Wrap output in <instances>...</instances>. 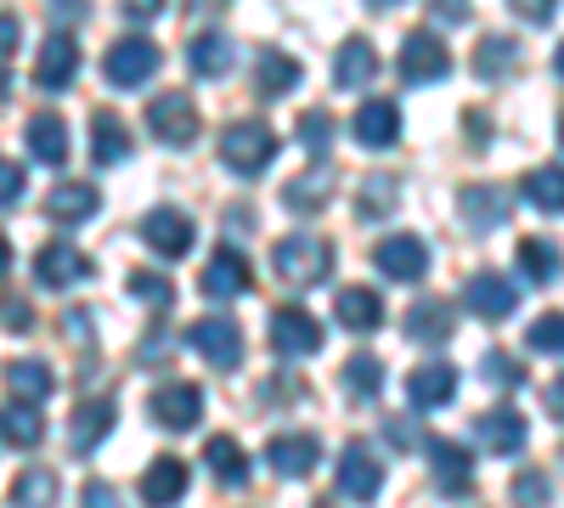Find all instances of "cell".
Instances as JSON below:
<instances>
[{
    "label": "cell",
    "instance_id": "1",
    "mask_svg": "<svg viewBox=\"0 0 564 508\" xmlns=\"http://www.w3.org/2000/svg\"><path fill=\"white\" fill-rule=\"evenodd\" d=\"M271 271L282 277V283H294V289H311V283H322V277L334 271V249H327L322 238H311V233L276 238L271 244Z\"/></svg>",
    "mask_w": 564,
    "mask_h": 508
},
{
    "label": "cell",
    "instance_id": "2",
    "mask_svg": "<svg viewBox=\"0 0 564 508\" xmlns=\"http://www.w3.org/2000/svg\"><path fill=\"white\" fill-rule=\"evenodd\" d=\"M276 130L271 125H260V119H238V125H226V136H220V164L231 170V175H260L271 159H276Z\"/></svg>",
    "mask_w": 564,
    "mask_h": 508
},
{
    "label": "cell",
    "instance_id": "3",
    "mask_svg": "<svg viewBox=\"0 0 564 508\" xmlns=\"http://www.w3.org/2000/svg\"><path fill=\"white\" fill-rule=\"evenodd\" d=\"M186 345H193L209 367H220V374H231V367H243V328L226 316H204L186 328Z\"/></svg>",
    "mask_w": 564,
    "mask_h": 508
},
{
    "label": "cell",
    "instance_id": "4",
    "mask_svg": "<svg viewBox=\"0 0 564 508\" xmlns=\"http://www.w3.org/2000/svg\"><path fill=\"white\" fill-rule=\"evenodd\" d=\"M148 130L164 148H193L198 142V102L181 97V90H164V97H153V108H148Z\"/></svg>",
    "mask_w": 564,
    "mask_h": 508
},
{
    "label": "cell",
    "instance_id": "5",
    "mask_svg": "<svg viewBox=\"0 0 564 508\" xmlns=\"http://www.w3.org/2000/svg\"><path fill=\"white\" fill-rule=\"evenodd\" d=\"M265 334H271V350L276 356H316L322 339H327L322 322L311 311H300V305H276L271 322H265Z\"/></svg>",
    "mask_w": 564,
    "mask_h": 508
},
{
    "label": "cell",
    "instance_id": "6",
    "mask_svg": "<svg viewBox=\"0 0 564 508\" xmlns=\"http://www.w3.org/2000/svg\"><path fill=\"white\" fill-rule=\"evenodd\" d=\"M441 74H452V52H446V40L435 29H412L401 40V79L412 85H435Z\"/></svg>",
    "mask_w": 564,
    "mask_h": 508
},
{
    "label": "cell",
    "instance_id": "7",
    "mask_svg": "<svg viewBox=\"0 0 564 508\" xmlns=\"http://www.w3.org/2000/svg\"><path fill=\"white\" fill-rule=\"evenodd\" d=\"M102 74H108V85H119V90L148 85V79L159 74V45H153V40H141V34L119 40L113 52L102 57Z\"/></svg>",
    "mask_w": 564,
    "mask_h": 508
},
{
    "label": "cell",
    "instance_id": "8",
    "mask_svg": "<svg viewBox=\"0 0 564 508\" xmlns=\"http://www.w3.org/2000/svg\"><path fill=\"white\" fill-rule=\"evenodd\" d=\"M74 74H79V40H74L68 29L45 34L40 57H34V85H40V90H68Z\"/></svg>",
    "mask_w": 564,
    "mask_h": 508
},
{
    "label": "cell",
    "instance_id": "9",
    "mask_svg": "<svg viewBox=\"0 0 564 508\" xmlns=\"http://www.w3.org/2000/svg\"><path fill=\"white\" fill-rule=\"evenodd\" d=\"M193 238H198V226L181 209H148L141 215V244H148L153 255H164V260H181L186 249H193Z\"/></svg>",
    "mask_w": 564,
    "mask_h": 508
},
{
    "label": "cell",
    "instance_id": "10",
    "mask_svg": "<svg viewBox=\"0 0 564 508\" xmlns=\"http://www.w3.org/2000/svg\"><path fill=\"white\" fill-rule=\"evenodd\" d=\"M372 260H379V271L395 277V283H417V277L430 271V244L412 238V233H395V238H384L379 249H372Z\"/></svg>",
    "mask_w": 564,
    "mask_h": 508
},
{
    "label": "cell",
    "instance_id": "11",
    "mask_svg": "<svg viewBox=\"0 0 564 508\" xmlns=\"http://www.w3.org/2000/svg\"><path fill=\"white\" fill-rule=\"evenodd\" d=\"M34 277H40L45 289H74V283H85V277H90V255H79L74 244H45L34 255Z\"/></svg>",
    "mask_w": 564,
    "mask_h": 508
},
{
    "label": "cell",
    "instance_id": "12",
    "mask_svg": "<svg viewBox=\"0 0 564 508\" xmlns=\"http://www.w3.org/2000/svg\"><path fill=\"white\" fill-rule=\"evenodd\" d=\"M463 300H468V311L486 316V322H502V316H513V305H520L513 283H508V277H497V271H475V277H468Z\"/></svg>",
    "mask_w": 564,
    "mask_h": 508
},
{
    "label": "cell",
    "instance_id": "13",
    "mask_svg": "<svg viewBox=\"0 0 564 508\" xmlns=\"http://www.w3.org/2000/svg\"><path fill=\"white\" fill-rule=\"evenodd\" d=\"M384 486V469H379V457H372L367 446H345L339 452V491L350 502H372Z\"/></svg>",
    "mask_w": 564,
    "mask_h": 508
},
{
    "label": "cell",
    "instance_id": "14",
    "mask_svg": "<svg viewBox=\"0 0 564 508\" xmlns=\"http://www.w3.org/2000/svg\"><path fill=\"white\" fill-rule=\"evenodd\" d=\"M186 486H193V469L181 464V457H153L148 475H141V502L148 508H170L186 497Z\"/></svg>",
    "mask_w": 564,
    "mask_h": 508
},
{
    "label": "cell",
    "instance_id": "15",
    "mask_svg": "<svg viewBox=\"0 0 564 508\" xmlns=\"http://www.w3.org/2000/svg\"><path fill=\"white\" fill-rule=\"evenodd\" d=\"M316 457H322V441H316V435H271V441H265V464H271L282 480L311 475Z\"/></svg>",
    "mask_w": 564,
    "mask_h": 508
},
{
    "label": "cell",
    "instance_id": "16",
    "mask_svg": "<svg viewBox=\"0 0 564 508\" xmlns=\"http://www.w3.org/2000/svg\"><path fill=\"white\" fill-rule=\"evenodd\" d=\"M153 419L164 430H193L204 419V390L198 385H164V390H153Z\"/></svg>",
    "mask_w": 564,
    "mask_h": 508
},
{
    "label": "cell",
    "instance_id": "17",
    "mask_svg": "<svg viewBox=\"0 0 564 508\" xmlns=\"http://www.w3.org/2000/svg\"><path fill=\"white\" fill-rule=\"evenodd\" d=\"M452 328H457L452 300H417V305L406 311V339H412V345H446Z\"/></svg>",
    "mask_w": 564,
    "mask_h": 508
},
{
    "label": "cell",
    "instance_id": "18",
    "mask_svg": "<svg viewBox=\"0 0 564 508\" xmlns=\"http://www.w3.org/2000/svg\"><path fill=\"white\" fill-rule=\"evenodd\" d=\"M350 130H356V142H361V148H395V136H401V114H395V102L372 97V102H361V108H356Z\"/></svg>",
    "mask_w": 564,
    "mask_h": 508
},
{
    "label": "cell",
    "instance_id": "19",
    "mask_svg": "<svg viewBox=\"0 0 564 508\" xmlns=\"http://www.w3.org/2000/svg\"><path fill=\"white\" fill-rule=\"evenodd\" d=\"M452 396H457V367H452V361H423L417 374L406 379V401H412V407H430V412H435V407H446Z\"/></svg>",
    "mask_w": 564,
    "mask_h": 508
},
{
    "label": "cell",
    "instance_id": "20",
    "mask_svg": "<svg viewBox=\"0 0 564 508\" xmlns=\"http://www.w3.org/2000/svg\"><path fill=\"white\" fill-rule=\"evenodd\" d=\"M198 289H204V300H238V294L249 289V266H243V255H238V249H220V255L204 266Z\"/></svg>",
    "mask_w": 564,
    "mask_h": 508
},
{
    "label": "cell",
    "instance_id": "21",
    "mask_svg": "<svg viewBox=\"0 0 564 508\" xmlns=\"http://www.w3.org/2000/svg\"><path fill=\"white\" fill-rule=\"evenodd\" d=\"M130 159V130L113 108L90 114V164H124Z\"/></svg>",
    "mask_w": 564,
    "mask_h": 508
},
{
    "label": "cell",
    "instance_id": "22",
    "mask_svg": "<svg viewBox=\"0 0 564 508\" xmlns=\"http://www.w3.org/2000/svg\"><path fill=\"white\" fill-rule=\"evenodd\" d=\"M102 209V193L90 187V181H63V187H52V198H45V215L63 220V226H79Z\"/></svg>",
    "mask_w": 564,
    "mask_h": 508
},
{
    "label": "cell",
    "instance_id": "23",
    "mask_svg": "<svg viewBox=\"0 0 564 508\" xmlns=\"http://www.w3.org/2000/svg\"><path fill=\"white\" fill-rule=\"evenodd\" d=\"M334 164H316V170H305L300 181H289V187H282V209L289 215H316L322 204H327V193H334Z\"/></svg>",
    "mask_w": 564,
    "mask_h": 508
},
{
    "label": "cell",
    "instance_id": "24",
    "mask_svg": "<svg viewBox=\"0 0 564 508\" xmlns=\"http://www.w3.org/2000/svg\"><path fill=\"white\" fill-rule=\"evenodd\" d=\"M430 464H435V480L446 497H463L475 486V464H468V452L457 441H430Z\"/></svg>",
    "mask_w": 564,
    "mask_h": 508
},
{
    "label": "cell",
    "instance_id": "25",
    "mask_svg": "<svg viewBox=\"0 0 564 508\" xmlns=\"http://www.w3.org/2000/svg\"><path fill=\"white\" fill-rule=\"evenodd\" d=\"M113 419H119V412H113V401H108V396H97V401H79V407H74V419H68L74 452H90V446H97V441L113 430Z\"/></svg>",
    "mask_w": 564,
    "mask_h": 508
},
{
    "label": "cell",
    "instance_id": "26",
    "mask_svg": "<svg viewBox=\"0 0 564 508\" xmlns=\"http://www.w3.org/2000/svg\"><path fill=\"white\" fill-rule=\"evenodd\" d=\"M480 430V441H486V452H497V457H513L525 446V419L513 407H497V412H486V419L475 424Z\"/></svg>",
    "mask_w": 564,
    "mask_h": 508
},
{
    "label": "cell",
    "instance_id": "27",
    "mask_svg": "<svg viewBox=\"0 0 564 508\" xmlns=\"http://www.w3.org/2000/svg\"><path fill=\"white\" fill-rule=\"evenodd\" d=\"M40 435H45V419H40L34 401H7L0 407V441L7 446L29 452V446H40Z\"/></svg>",
    "mask_w": 564,
    "mask_h": 508
},
{
    "label": "cell",
    "instance_id": "28",
    "mask_svg": "<svg viewBox=\"0 0 564 508\" xmlns=\"http://www.w3.org/2000/svg\"><path fill=\"white\" fill-rule=\"evenodd\" d=\"M457 204H463V220L475 226V233H486V226H502V220H508V198H502V187H486V181L463 187Z\"/></svg>",
    "mask_w": 564,
    "mask_h": 508
},
{
    "label": "cell",
    "instance_id": "29",
    "mask_svg": "<svg viewBox=\"0 0 564 508\" xmlns=\"http://www.w3.org/2000/svg\"><path fill=\"white\" fill-rule=\"evenodd\" d=\"M372 74H379V52H372L367 40H345L339 57H334V85H339V90H356V85H367Z\"/></svg>",
    "mask_w": 564,
    "mask_h": 508
},
{
    "label": "cell",
    "instance_id": "30",
    "mask_svg": "<svg viewBox=\"0 0 564 508\" xmlns=\"http://www.w3.org/2000/svg\"><path fill=\"white\" fill-rule=\"evenodd\" d=\"M334 311H339V322L350 334H372L384 322V300L372 294V289H345L339 300H334Z\"/></svg>",
    "mask_w": 564,
    "mask_h": 508
},
{
    "label": "cell",
    "instance_id": "31",
    "mask_svg": "<svg viewBox=\"0 0 564 508\" xmlns=\"http://www.w3.org/2000/svg\"><path fill=\"white\" fill-rule=\"evenodd\" d=\"M186 57H193V74L226 79V74H231V40H226L220 29H204L193 45H186Z\"/></svg>",
    "mask_w": 564,
    "mask_h": 508
},
{
    "label": "cell",
    "instance_id": "32",
    "mask_svg": "<svg viewBox=\"0 0 564 508\" xmlns=\"http://www.w3.org/2000/svg\"><path fill=\"white\" fill-rule=\"evenodd\" d=\"M204 464H209V475H215L220 486H249V457H243L238 441L215 435V441L204 446Z\"/></svg>",
    "mask_w": 564,
    "mask_h": 508
},
{
    "label": "cell",
    "instance_id": "33",
    "mask_svg": "<svg viewBox=\"0 0 564 508\" xmlns=\"http://www.w3.org/2000/svg\"><path fill=\"white\" fill-rule=\"evenodd\" d=\"M520 68V45H513L508 34H486L480 45H475V74L480 79H502V74H513Z\"/></svg>",
    "mask_w": 564,
    "mask_h": 508
},
{
    "label": "cell",
    "instance_id": "34",
    "mask_svg": "<svg viewBox=\"0 0 564 508\" xmlns=\"http://www.w3.org/2000/svg\"><path fill=\"white\" fill-rule=\"evenodd\" d=\"M29 153H34L40 164H63V159H68V130H63L57 114H40V119L29 125Z\"/></svg>",
    "mask_w": 564,
    "mask_h": 508
},
{
    "label": "cell",
    "instance_id": "35",
    "mask_svg": "<svg viewBox=\"0 0 564 508\" xmlns=\"http://www.w3.org/2000/svg\"><path fill=\"white\" fill-rule=\"evenodd\" d=\"M525 198L542 209V215H564V170L558 164H542L525 175Z\"/></svg>",
    "mask_w": 564,
    "mask_h": 508
},
{
    "label": "cell",
    "instance_id": "36",
    "mask_svg": "<svg viewBox=\"0 0 564 508\" xmlns=\"http://www.w3.org/2000/svg\"><path fill=\"white\" fill-rule=\"evenodd\" d=\"M57 502V475L52 469H23L12 480V508H52Z\"/></svg>",
    "mask_w": 564,
    "mask_h": 508
},
{
    "label": "cell",
    "instance_id": "37",
    "mask_svg": "<svg viewBox=\"0 0 564 508\" xmlns=\"http://www.w3.org/2000/svg\"><path fill=\"white\" fill-rule=\"evenodd\" d=\"M395 193H401L395 175H367L361 193H356V215H361V220H384V215L395 209Z\"/></svg>",
    "mask_w": 564,
    "mask_h": 508
},
{
    "label": "cell",
    "instance_id": "38",
    "mask_svg": "<svg viewBox=\"0 0 564 508\" xmlns=\"http://www.w3.org/2000/svg\"><path fill=\"white\" fill-rule=\"evenodd\" d=\"M294 85H300V63L289 52H265L260 57V90L265 97H289Z\"/></svg>",
    "mask_w": 564,
    "mask_h": 508
},
{
    "label": "cell",
    "instance_id": "39",
    "mask_svg": "<svg viewBox=\"0 0 564 508\" xmlns=\"http://www.w3.org/2000/svg\"><path fill=\"white\" fill-rule=\"evenodd\" d=\"M379 385H384V361L379 356H350L345 361V390L356 401H372V396H379Z\"/></svg>",
    "mask_w": 564,
    "mask_h": 508
},
{
    "label": "cell",
    "instance_id": "40",
    "mask_svg": "<svg viewBox=\"0 0 564 508\" xmlns=\"http://www.w3.org/2000/svg\"><path fill=\"white\" fill-rule=\"evenodd\" d=\"M7 385L18 390V401H40V396H52V367L45 361H12Z\"/></svg>",
    "mask_w": 564,
    "mask_h": 508
},
{
    "label": "cell",
    "instance_id": "41",
    "mask_svg": "<svg viewBox=\"0 0 564 508\" xmlns=\"http://www.w3.org/2000/svg\"><path fill=\"white\" fill-rule=\"evenodd\" d=\"M520 266H525L531 283H553V277H558V249L542 244V238H525L520 244Z\"/></svg>",
    "mask_w": 564,
    "mask_h": 508
},
{
    "label": "cell",
    "instance_id": "42",
    "mask_svg": "<svg viewBox=\"0 0 564 508\" xmlns=\"http://www.w3.org/2000/svg\"><path fill=\"white\" fill-rule=\"evenodd\" d=\"M124 289H130L141 305H153V311H164V305L175 300L170 277H159V271H130V277H124Z\"/></svg>",
    "mask_w": 564,
    "mask_h": 508
},
{
    "label": "cell",
    "instance_id": "43",
    "mask_svg": "<svg viewBox=\"0 0 564 508\" xmlns=\"http://www.w3.org/2000/svg\"><path fill=\"white\" fill-rule=\"evenodd\" d=\"M558 339H564V316H558V311L536 316V322H531V334H525V345H531L536 356H558V350H564Z\"/></svg>",
    "mask_w": 564,
    "mask_h": 508
},
{
    "label": "cell",
    "instance_id": "44",
    "mask_svg": "<svg viewBox=\"0 0 564 508\" xmlns=\"http://www.w3.org/2000/svg\"><path fill=\"white\" fill-rule=\"evenodd\" d=\"M300 142H305L316 159H327V142H334V119H327L322 108H311V114L300 119Z\"/></svg>",
    "mask_w": 564,
    "mask_h": 508
},
{
    "label": "cell",
    "instance_id": "45",
    "mask_svg": "<svg viewBox=\"0 0 564 508\" xmlns=\"http://www.w3.org/2000/svg\"><path fill=\"white\" fill-rule=\"evenodd\" d=\"M513 497H520L525 508H542V502H553V480L542 469H525L520 480H513Z\"/></svg>",
    "mask_w": 564,
    "mask_h": 508
},
{
    "label": "cell",
    "instance_id": "46",
    "mask_svg": "<svg viewBox=\"0 0 564 508\" xmlns=\"http://www.w3.org/2000/svg\"><path fill=\"white\" fill-rule=\"evenodd\" d=\"M480 374H486L491 385H520V361H513V356H502V350H491V356L480 361Z\"/></svg>",
    "mask_w": 564,
    "mask_h": 508
},
{
    "label": "cell",
    "instance_id": "47",
    "mask_svg": "<svg viewBox=\"0 0 564 508\" xmlns=\"http://www.w3.org/2000/svg\"><path fill=\"white\" fill-rule=\"evenodd\" d=\"M18 198H23V164L0 159V209H7V204H18Z\"/></svg>",
    "mask_w": 564,
    "mask_h": 508
},
{
    "label": "cell",
    "instance_id": "48",
    "mask_svg": "<svg viewBox=\"0 0 564 508\" xmlns=\"http://www.w3.org/2000/svg\"><path fill=\"white\" fill-rule=\"evenodd\" d=\"M513 12H520L525 23H553V12H558V0H508Z\"/></svg>",
    "mask_w": 564,
    "mask_h": 508
},
{
    "label": "cell",
    "instance_id": "49",
    "mask_svg": "<svg viewBox=\"0 0 564 508\" xmlns=\"http://www.w3.org/2000/svg\"><path fill=\"white\" fill-rule=\"evenodd\" d=\"M79 508H124V502H119V491H113L108 480H90L85 497H79Z\"/></svg>",
    "mask_w": 564,
    "mask_h": 508
},
{
    "label": "cell",
    "instance_id": "50",
    "mask_svg": "<svg viewBox=\"0 0 564 508\" xmlns=\"http://www.w3.org/2000/svg\"><path fill=\"white\" fill-rule=\"evenodd\" d=\"M0 322H7V328H18V334H23L29 322H34V311H29V305H23L18 294H7V300H0Z\"/></svg>",
    "mask_w": 564,
    "mask_h": 508
},
{
    "label": "cell",
    "instance_id": "51",
    "mask_svg": "<svg viewBox=\"0 0 564 508\" xmlns=\"http://www.w3.org/2000/svg\"><path fill=\"white\" fill-rule=\"evenodd\" d=\"M384 430H390V441H395V446H401V452H412V446H417V441H423V430H417V424H406V419H390V424H384Z\"/></svg>",
    "mask_w": 564,
    "mask_h": 508
},
{
    "label": "cell",
    "instance_id": "52",
    "mask_svg": "<svg viewBox=\"0 0 564 508\" xmlns=\"http://www.w3.org/2000/svg\"><path fill=\"white\" fill-rule=\"evenodd\" d=\"M18 52V18L0 12V68H7V57Z\"/></svg>",
    "mask_w": 564,
    "mask_h": 508
},
{
    "label": "cell",
    "instance_id": "53",
    "mask_svg": "<svg viewBox=\"0 0 564 508\" xmlns=\"http://www.w3.org/2000/svg\"><path fill=\"white\" fill-rule=\"evenodd\" d=\"M159 7H164V0H124V18H130V23H148Z\"/></svg>",
    "mask_w": 564,
    "mask_h": 508
},
{
    "label": "cell",
    "instance_id": "54",
    "mask_svg": "<svg viewBox=\"0 0 564 508\" xmlns=\"http://www.w3.org/2000/svg\"><path fill=\"white\" fill-rule=\"evenodd\" d=\"M164 339H170V334H164V328H153V334H148V350H141V361H164V350H170Z\"/></svg>",
    "mask_w": 564,
    "mask_h": 508
},
{
    "label": "cell",
    "instance_id": "55",
    "mask_svg": "<svg viewBox=\"0 0 564 508\" xmlns=\"http://www.w3.org/2000/svg\"><path fill=\"white\" fill-rule=\"evenodd\" d=\"M193 12H215V7H226V0H186Z\"/></svg>",
    "mask_w": 564,
    "mask_h": 508
},
{
    "label": "cell",
    "instance_id": "56",
    "mask_svg": "<svg viewBox=\"0 0 564 508\" xmlns=\"http://www.w3.org/2000/svg\"><path fill=\"white\" fill-rule=\"evenodd\" d=\"M7 266H12V249H7V238H0V277H7Z\"/></svg>",
    "mask_w": 564,
    "mask_h": 508
},
{
    "label": "cell",
    "instance_id": "57",
    "mask_svg": "<svg viewBox=\"0 0 564 508\" xmlns=\"http://www.w3.org/2000/svg\"><path fill=\"white\" fill-rule=\"evenodd\" d=\"M7 85H12V79H7V68H0V97H7Z\"/></svg>",
    "mask_w": 564,
    "mask_h": 508
},
{
    "label": "cell",
    "instance_id": "58",
    "mask_svg": "<svg viewBox=\"0 0 564 508\" xmlns=\"http://www.w3.org/2000/svg\"><path fill=\"white\" fill-rule=\"evenodd\" d=\"M372 7H395V0H372Z\"/></svg>",
    "mask_w": 564,
    "mask_h": 508
}]
</instances>
